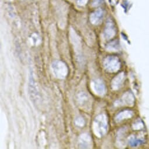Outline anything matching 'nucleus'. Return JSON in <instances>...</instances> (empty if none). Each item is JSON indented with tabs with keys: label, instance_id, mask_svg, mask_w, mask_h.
<instances>
[{
	"label": "nucleus",
	"instance_id": "14",
	"mask_svg": "<svg viewBox=\"0 0 149 149\" xmlns=\"http://www.w3.org/2000/svg\"><path fill=\"white\" fill-rule=\"evenodd\" d=\"M87 2V0H78V4L80 6L85 5Z\"/></svg>",
	"mask_w": 149,
	"mask_h": 149
},
{
	"label": "nucleus",
	"instance_id": "10",
	"mask_svg": "<svg viewBox=\"0 0 149 149\" xmlns=\"http://www.w3.org/2000/svg\"><path fill=\"white\" fill-rule=\"evenodd\" d=\"M132 114L130 111H123V112L120 113L119 114H118L117 115L116 119L118 121H120L124 119H126V118H125V117H127V118H129L128 117H130V116H132Z\"/></svg>",
	"mask_w": 149,
	"mask_h": 149
},
{
	"label": "nucleus",
	"instance_id": "4",
	"mask_svg": "<svg viewBox=\"0 0 149 149\" xmlns=\"http://www.w3.org/2000/svg\"><path fill=\"white\" fill-rule=\"evenodd\" d=\"M91 88L93 91L99 95H103L106 92L105 86L100 79L94 80L91 83Z\"/></svg>",
	"mask_w": 149,
	"mask_h": 149
},
{
	"label": "nucleus",
	"instance_id": "6",
	"mask_svg": "<svg viewBox=\"0 0 149 149\" xmlns=\"http://www.w3.org/2000/svg\"><path fill=\"white\" fill-rule=\"evenodd\" d=\"M116 34V29L114 24L112 21H109L106 25L104 31V36L107 39H110Z\"/></svg>",
	"mask_w": 149,
	"mask_h": 149
},
{
	"label": "nucleus",
	"instance_id": "2",
	"mask_svg": "<svg viewBox=\"0 0 149 149\" xmlns=\"http://www.w3.org/2000/svg\"><path fill=\"white\" fill-rule=\"evenodd\" d=\"M52 70L54 76L60 79H64L68 74V68L61 61H55L52 64Z\"/></svg>",
	"mask_w": 149,
	"mask_h": 149
},
{
	"label": "nucleus",
	"instance_id": "8",
	"mask_svg": "<svg viewBox=\"0 0 149 149\" xmlns=\"http://www.w3.org/2000/svg\"><path fill=\"white\" fill-rule=\"evenodd\" d=\"M124 79L123 74H119L116 77H115L112 82V87L114 90H117L122 86Z\"/></svg>",
	"mask_w": 149,
	"mask_h": 149
},
{
	"label": "nucleus",
	"instance_id": "9",
	"mask_svg": "<svg viewBox=\"0 0 149 149\" xmlns=\"http://www.w3.org/2000/svg\"><path fill=\"white\" fill-rule=\"evenodd\" d=\"M90 100L87 94L85 93H80L78 95V102L80 105L82 107H85L89 103Z\"/></svg>",
	"mask_w": 149,
	"mask_h": 149
},
{
	"label": "nucleus",
	"instance_id": "11",
	"mask_svg": "<svg viewBox=\"0 0 149 149\" xmlns=\"http://www.w3.org/2000/svg\"><path fill=\"white\" fill-rule=\"evenodd\" d=\"M143 140L140 139H137L136 138L131 137L129 141V144L132 147H136L138 145H140L143 143Z\"/></svg>",
	"mask_w": 149,
	"mask_h": 149
},
{
	"label": "nucleus",
	"instance_id": "7",
	"mask_svg": "<svg viewBox=\"0 0 149 149\" xmlns=\"http://www.w3.org/2000/svg\"><path fill=\"white\" fill-rule=\"evenodd\" d=\"M104 12L101 9H99L93 13L90 16V21L94 25H98L102 21Z\"/></svg>",
	"mask_w": 149,
	"mask_h": 149
},
{
	"label": "nucleus",
	"instance_id": "12",
	"mask_svg": "<svg viewBox=\"0 0 149 149\" xmlns=\"http://www.w3.org/2000/svg\"><path fill=\"white\" fill-rule=\"evenodd\" d=\"M75 123L77 126L82 127V126H84L85 124V121L82 117H79L75 120Z\"/></svg>",
	"mask_w": 149,
	"mask_h": 149
},
{
	"label": "nucleus",
	"instance_id": "1",
	"mask_svg": "<svg viewBox=\"0 0 149 149\" xmlns=\"http://www.w3.org/2000/svg\"><path fill=\"white\" fill-rule=\"evenodd\" d=\"M93 128L96 136L98 137L104 136L108 130V123L106 116L104 115L97 116L94 121Z\"/></svg>",
	"mask_w": 149,
	"mask_h": 149
},
{
	"label": "nucleus",
	"instance_id": "13",
	"mask_svg": "<svg viewBox=\"0 0 149 149\" xmlns=\"http://www.w3.org/2000/svg\"><path fill=\"white\" fill-rule=\"evenodd\" d=\"M104 1V0H94V2L92 3L93 6L94 7H97L101 4Z\"/></svg>",
	"mask_w": 149,
	"mask_h": 149
},
{
	"label": "nucleus",
	"instance_id": "5",
	"mask_svg": "<svg viewBox=\"0 0 149 149\" xmlns=\"http://www.w3.org/2000/svg\"><path fill=\"white\" fill-rule=\"evenodd\" d=\"M79 144L81 148H90L92 147V139L90 136L87 133H84L80 136Z\"/></svg>",
	"mask_w": 149,
	"mask_h": 149
},
{
	"label": "nucleus",
	"instance_id": "3",
	"mask_svg": "<svg viewBox=\"0 0 149 149\" xmlns=\"http://www.w3.org/2000/svg\"><path fill=\"white\" fill-rule=\"evenodd\" d=\"M104 65L107 71L115 72L120 68V62L116 57L108 56L105 59Z\"/></svg>",
	"mask_w": 149,
	"mask_h": 149
}]
</instances>
